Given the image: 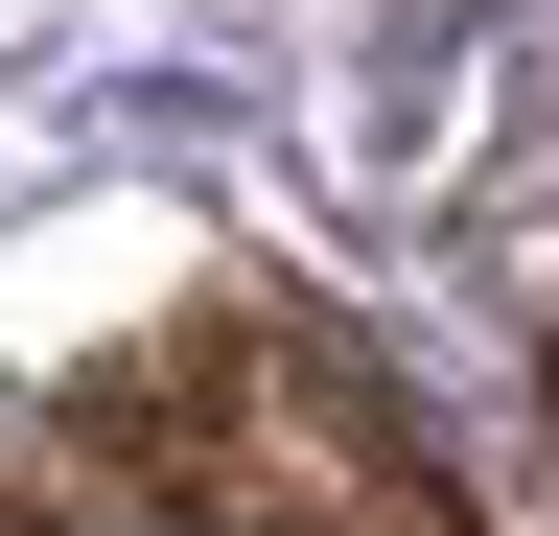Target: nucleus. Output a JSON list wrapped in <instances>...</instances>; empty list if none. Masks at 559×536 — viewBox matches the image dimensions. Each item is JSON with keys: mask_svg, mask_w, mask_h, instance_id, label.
<instances>
[{"mask_svg": "<svg viewBox=\"0 0 559 536\" xmlns=\"http://www.w3.org/2000/svg\"><path fill=\"white\" fill-rule=\"evenodd\" d=\"M70 443L164 536H466V466L419 443V396L280 281H210L187 326H140L70 396Z\"/></svg>", "mask_w": 559, "mask_h": 536, "instance_id": "f257e3e1", "label": "nucleus"}]
</instances>
